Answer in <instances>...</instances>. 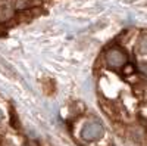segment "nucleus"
Segmentation results:
<instances>
[{
  "mask_svg": "<svg viewBox=\"0 0 147 146\" xmlns=\"http://www.w3.org/2000/svg\"><path fill=\"white\" fill-rule=\"evenodd\" d=\"M105 60H106V64H107L109 68L119 69L122 67H125L127 60H128V56H127V53L124 50H121V49H118V47H112V49H109V50L106 52Z\"/></svg>",
  "mask_w": 147,
  "mask_h": 146,
  "instance_id": "nucleus-1",
  "label": "nucleus"
},
{
  "mask_svg": "<svg viewBox=\"0 0 147 146\" xmlns=\"http://www.w3.org/2000/svg\"><path fill=\"white\" fill-rule=\"evenodd\" d=\"M103 133H105V128L99 121H88L81 130V137L87 142H91V140L100 139L103 136Z\"/></svg>",
  "mask_w": 147,
  "mask_h": 146,
  "instance_id": "nucleus-2",
  "label": "nucleus"
},
{
  "mask_svg": "<svg viewBox=\"0 0 147 146\" xmlns=\"http://www.w3.org/2000/svg\"><path fill=\"white\" fill-rule=\"evenodd\" d=\"M136 49H137V53L138 55H147V33H144V34L140 35Z\"/></svg>",
  "mask_w": 147,
  "mask_h": 146,
  "instance_id": "nucleus-3",
  "label": "nucleus"
},
{
  "mask_svg": "<svg viewBox=\"0 0 147 146\" xmlns=\"http://www.w3.org/2000/svg\"><path fill=\"white\" fill-rule=\"evenodd\" d=\"M34 5H37V0H15V3H13L16 9H28Z\"/></svg>",
  "mask_w": 147,
  "mask_h": 146,
  "instance_id": "nucleus-4",
  "label": "nucleus"
},
{
  "mask_svg": "<svg viewBox=\"0 0 147 146\" xmlns=\"http://www.w3.org/2000/svg\"><path fill=\"white\" fill-rule=\"evenodd\" d=\"M2 120H3V112L0 111V121H2Z\"/></svg>",
  "mask_w": 147,
  "mask_h": 146,
  "instance_id": "nucleus-5",
  "label": "nucleus"
},
{
  "mask_svg": "<svg viewBox=\"0 0 147 146\" xmlns=\"http://www.w3.org/2000/svg\"><path fill=\"white\" fill-rule=\"evenodd\" d=\"M127 2H128V3H131V2H134V0H127Z\"/></svg>",
  "mask_w": 147,
  "mask_h": 146,
  "instance_id": "nucleus-6",
  "label": "nucleus"
}]
</instances>
